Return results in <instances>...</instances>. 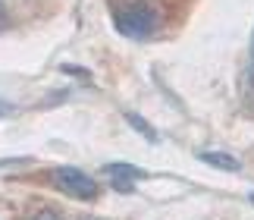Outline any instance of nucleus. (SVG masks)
I'll use <instances>...</instances> for the list:
<instances>
[{
	"mask_svg": "<svg viewBox=\"0 0 254 220\" xmlns=\"http://www.w3.org/2000/svg\"><path fill=\"white\" fill-rule=\"evenodd\" d=\"M251 205H254V195H251Z\"/></svg>",
	"mask_w": 254,
	"mask_h": 220,
	"instance_id": "9",
	"label": "nucleus"
},
{
	"mask_svg": "<svg viewBox=\"0 0 254 220\" xmlns=\"http://www.w3.org/2000/svg\"><path fill=\"white\" fill-rule=\"evenodd\" d=\"M113 25L120 28V35L126 38H148L157 28V13L148 3H129L113 13Z\"/></svg>",
	"mask_w": 254,
	"mask_h": 220,
	"instance_id": "1",
	"label": "nucleus"
},
{
	"mask_svg": "<svg viewBox=\"0 0 254 220\" xmlns=\"http://www.w3.org/2000/svg\"><path fill=\"white\" fill-rule=\"evenodd\" d=\"M79 220H101V217H91V214H85V217H79Z\"/></svg>",
	"mask_w": 254,
	"mask_h": 220,
	"instance_id": "8",
	"label": "nucleus"
},
{
	"mask_svg": "<svg viewBox=\"0 0 254 220\" xmlns=\"http://www.w3.org/2000/svg\"><path fill=\"white\" fill-rule=\"evenodd\" d=\"M126 123H129V126H135V129H138V132H141L144 138H151V142L157 138V132H154V129H151L148 123H144V119H141L138 113H129V110H126Z\"/></svg>",
	"mask_w": 254,
	"mask_h": 220,
	"instance_id": "5",
	"label": "nucleus"
},
{
	"mask_svg": "<svg viewBox=\"0 0 254 220\" xmlns=\"http://www.w3.org/2000/svg\"><path fill=\"white\" fill-rule=\"evenodd\" d=\"M104 173L113 179V186L120 192H132V179H144V170L132 167V164H107Z\"/></svg>",
	"mask_w": 254,
	"mask_h": 220,
	"instance_id": "3",
	"label": "nucleus"
},
{
	"mask_svg": "<svg viewBox=\"0 0 254 220\" xmlns=\"http://www.w3.org/2000/svg\"><path fill=\"white\" fill-rule=\"evenodd\" d=\"M35 220H60V214H54V211H38Z\"/></svg>",
	"mask_w": 254,
	"mask_h": 220,
	"instance_id": "6",
	"label": "nucleus"
},
{
	"mask_svg": "<svg viewBox=\"0 0 254 220\" xmlns=\"http://www.w3.org/2000/svg\"><path fill=\"white\" fill-rule=\"evenodd\" d=\"M251 82H254V38H251Z\"/></svg>",
	"mask_w": 254,
	"mask_h": 220,
	"instance_id": "7",
	"label": "nucleus"
},
{
	"mask_svg": "<svg viewBox=\"0 0 254 220\" xmlns=\"http://www.w3.org/2000/svg\"><path fill=\"white\" fill-rule=\"evenodd\" d=\"M201 161L210 164V167H217V170H229V173H239V170H242V164L236 161V157H232V154H223V151H204Z\"/></svg>",
	"mask_w": 254,
	"mask_h": 220,
	"instance_id": "4",
	"label": "nucleus"
},
{
	"mask_svg": "<svg viewBox=\"0 0 254 220\" xmlns=\"http://www.w3.org/2000/svg\"><path fill=\"white\" fill-rule=\"evenodd\" d=\"M51 179L63 195L79 198V202H91V198H97V192H101V186H97L88 173H82L79 167H57L51 173Z\"/></svg>",
	"mask_w": 254,
	"mask_h": 220,
	"instance_id": "2",
	"label": "nucleus"
}]
</instances>
